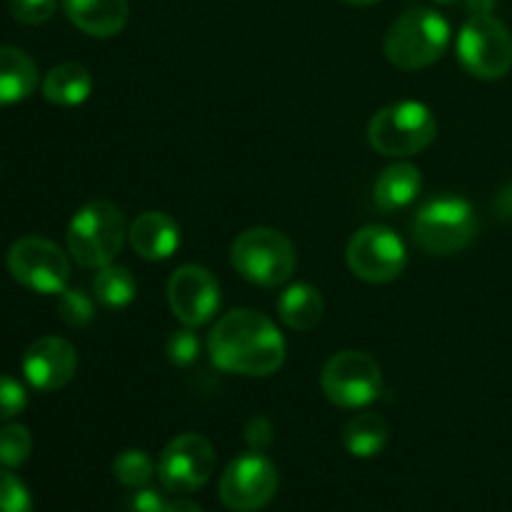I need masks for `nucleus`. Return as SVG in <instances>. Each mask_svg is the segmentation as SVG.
<instances>
[{
	"mask_svg": "<svg viewBox=\"0 0 512 512\" xmlns=\"http://www.w3.org/2000/svg\"><path fill=\"white\" fill-rule=\"evenodd\" d=\"M280 475L273 460L253 450L225 468L220 478V500L230 512H258L278 495Z\"/></svg>",
	"mask_w": 512,
	"mask_h": 512,
	"instance_id": "9d476101",
	"label": "nucleus"
},
{
	"mask_svg": "<svg viewBox=\"0 0 512 512\" xmlns=\"http://www.w3.org/2000/svg\"><path fill=\"white\" fill-rule=\"evenodd\" d=\"M215 470V448L200 433H183L170 440L158 460V478L168 493H195Z\"/></svg>",
	"mask_w": 512,
	"mask_h": 512,
	"instance_id": "f8f14e48",
	"label": "nucleus"
},
{
	"mask_svg": "<svg viewBox=\"0 0 512 512\" xmlns=\"http://www.w3.org/2000/svg\"><path fill=\"white\" fill-rule=\"evenodd\" d=\"M438 135V120L433 110L418 100H400L385 105L368 125V140L373 150L388 158H408L428 148Z\"/></svg>",
	"mask_w": 512,
	"mask_h": 512,
	"instance_id": "423d86ee",
	"label": "nucleus"
},
{
	"mask_svg": "<svg viewBox=\"0 0 512 512\" xmlns=\"http://www.w3.org/2000/svg\"><path fill=\"white\" fill-rule=\"evenodd\" d=\"M38 88V65L25 50L0 45V105H15Z\"/></svg>",
	"mask_w": 512,
	"mask_h": 512,
	"instance_id": "f3484780",
	"label": "nucleus"
},
{
	"mask_svg": "<svg viewBox=\"0 0 512 512\" xmlns=\"http://www.w3.org/2000/svg\"><path fill=\"white\" fill-rule=\"evenodd\" d=\"M128 240L143 260H168L180 248V228L163 210H145L130 225Z\"/></svg>",
	"mask_w": 512,
	"mask_h": 512,
	"instance_id": "2eb2a0df",
	"label": "nucleus"
},
{
	"mask_svg": "<svg viewBox=\"0 0 512 512\" xmlns=\"http://www.w3.org/2000/svg\"><path fill=\"white\" fill-rule=\"evenodd\" d=\"M70 23L93 38H113L125 28L130 15L128 0H63Z\"/></svg>",
	"mask_w": 512,
	"mask_h": 512,
	"instance_id": "dca6fc26",
	"label": "nucleus"
},
{
	"mask_svg": "<svg viewBox=\"0 0 512 512\" xmlns=\"http://www.w3.org/2000/svg\"><path fill=\"white\" fill-rule=\"evenodd\" d=\"M230 263L245 280L263 288L288 283L298 265L295 245L275 228H248L233 240Z\"/></svg>",
	"mask_w": 512,
	"mask_h": 512,
	"instance_id": "39448f33",
	"label": "nucleus"
},
{
	"mask_svg": "<svg viewBox=\"0 0 512 512\" xmlns=\"http://www.w3.org/2000/svg\"><path fill=\"white\" fill-rule=\"evenodd\" d=\"M8 270L23 288L43 295H60L70 280L68 255L40 235H25L10 245Z\"/></svg>",
	"mask_w": 512,
	"mask_h": 512,
	"instance_id": "1a4fd4ad",
	"label": "nucleus"
},
{
	"mask_svg": "<svg viewBox=\"0 0 512 512\" xmlns=\"http://www.w3.org/2000/svg\"><path fill=\"white\" fill-rule=\"evenodd\" d=\"M113 475L125 488H145L155 475V463L145 450H125L115 458Z\"/></svg>",
	"mask_w": 512,
	"mask_h": 512,
	"instance_id": "5701e85b",
	"label": "nucleus"
},
{
	"mask_svg": "<svg viewBox=\"0 0 512 512\" xmlns=\"http://www.w3.org/2000/svg\"><path fill=\"white\" fill-rule=\"evenodd\" d=\"M165 508H168V503H165L158 490L138 488L130 498V510L133 512H165Z\"/></svg>",
	"mask_w": 512,
	"mask_h": 512,
	"instance_id": "7c9ffc66",
	"label": "nucleus"
},
{
	"mask_svg": "<svg viewBox=\"0 0 512 512\" xmlns=\"http://www.w3.org/2000/svg\"><path fill=\"white\" fill-rule=\"evenodd\" d=\"M135 285L133 273H130L125 265H105L98 268V275L93 280V295L98 303H103L105 308H125V305L133 303L135 298Z\"/></svg>",
	"mask_w": 512,
	"mask_h": 512,
	"instance_id": "4be33fe9",
	"label": "nucleus"
},
{
	"mask_svg": "<svg viewBox=\"0 0 512 512\" xmlns=\"http://www.w3.org/2000/svg\"><path fill=\"white\" fill-rule=\"evenodd\" d=\"M245 440H248L250 448L258 450V453H263V450L273 443V428H270V423L263 415H255V418L248 420V425H245Z\"/></svg>",
	"mask_w": 512,
	"mask_h": 512,
	"instance_id": "c756f323",
	"label": "nucleus"
},
{
	"mask_svg": "<svg viewBox=\"0 0 512 512\" xmlns=\"http://www.w3.org/2000/svg\"><path fill=\"white\" fill-rule=\"evenodd\" d=\"M0 512H33L28 488L8 470H0Z\"/></svg>",
	"mask_w": 512,
	"mask_h": 512,
	"instance_id": "bb28decb",
	"label": "nucleus"
},
{
	"mask_svg": "<svg viewBox=\"0 0 512 512\" xmlns=\"http://www.w3.org/2000/svg\"><path fill=\"white\" fill-rule=\"evenodd\" d=\"M58 0H8V10L18 23L43 25L55 15Z\"/></svg>",
	"mask_w": 512,
	"mask_h": 512,
	"instance_id": "cd10ccee",
	"label": "nucleus"
},
{
	"mask_svg": "<svg viewBox=\"0 0 512 512\" xmlns=\"http://www.w3.org/2000/svg\"><path fill=\"white\" fill-rule=\"evenodd\" d=\"M343 3L358 5V8H365V5H375V3H380V0H343Z\"/></svg>",
	"mask_w": 512,
	"mask_h": 512,
	"instance_id": "72a5a7b5",
	"label": "nucleus"
},
{
	"mask_svg": "<svg viewBox=\"0 0 512 512\" xmlns=\"http://www.w3.org/2000/svg\"><path fill=\"white\" fill-rule=\"evenodd\" d=\"M350 270L365 283H390L398 278L408 263V250L400 235L385 225H365L348 243Z\"/></svg>",
	"mask_w": 512,
	"mask_h": 512,
	"instance_id": "9b49d317",
	"label": "nucleus"
},
{
	"mask_svg": "<svg viewBox=\"0 0 512 512\" xmlns=\"http://www.w3.org/2000/svg\"><path fill=\"white\" fill-rule=\"evenodd\" d=\"M93 93V75L80 63H60L43 78L45 100L63 108L85 103Z\"/></svg>",
	"mask_w": 512,
	"mask_h": 512,
	"instance_id": "aec40b11",
	"label": "nucleus"
},
{
	"mask_svg": "<svg viewBox=\"0 0 512 512\" xmlns=\"http://www.w3.org/2000/svg\"><path fill=\"white\" fill-rule=\"evenodd\" d=\"M78 368V353L73 345L58 335L38 338L23 355V375L35 390L53 393L73 380Z\"/></svg>",
	"mask_w": 512,
	"mask_h": 512,
	"instance_id": "4468645a",
	"label": "nucleus"
},
{
	"mask_svg": "<svg viewBox=\"0 0 512 512\" xmlns=\"http://www.w3.org/2000/svg\"><path fill=\"white\" fill-rule=\"evenodd\" d=\"M458 60L465 73L500 80L512 68V35L493 15H470L458 33Z\"/></svg>",
	"mask_w": 512,
	"mask_h": 512,
	"instance_id": "0eeeda50",
	"label": "nucleus"
},
{
	"mask_svg": "<svg viewBox=\"0 0 512 512\" xmlns=\"http://www.w3.org/2000/svg\"><path fill=\"white\" fill-rule=\"evenodd\" d=\"M68 253L83 268H105L123 250L125 218L108 200H93L73 215L68 225Z\"/></svg>",
	"mask_w": 512,
	"mask_h": 512,
	"instance_id": "20e7f679",
	"label": "nucleus"
},
{
	"mask_svg": "<svg viewBox=\"0 0 512 512\" xmlns=\"http://www.w3.org/2000/svg\"><path fill=\"white\" fill-rule=\"evenodd\" d=\"M33 453V438L25 425L10 423L0 428V465L5 468H20Z\"/></svg>",
	"mask_w": 512,
	"mask_h": 512,
	"instance_id": "b1692460",
	"label": "nucleus"
},
{
	"mask_svg": "<svg viewBox=\"0 0 512 512\" xmlns=\"http://www.w3.org/2000/svg\"><path fill=\"white\" fill-rule=\"evenodd\" d=\"M28 405V393L18 380L0 375V420H10L20 415Z\"/></svg>",
	"mask_w": 512,
	"mask_h": 512,
	"instance_id": "c85d7f7f",
	"label": "nucleus"
},
{
	"mask_svg": "<svg viewBox=\"0 0 512 512\" xmlns=\"http://www.w3.org/2000/svg\"><path fill=\"white\" fill-rule=\"evenodd\" d=\"M435 3H438V5H453V3H458V0H435Z\"/></svg>",
	"mask_w": 512,
	"mask_h": 512,
	"instance_id": "f704fd0d",
	"label": "nucleus"
},
{
	"mask_svg": "<svg viewBox=\"0 0 512 512\" xmlns=\"http://www.w3.org/2000/svg\"><path fill=\"white\" fill-rule=\"evenodd\" d=\"M413 240L430 255H453L468 248L478 235V218L473 205L458 195H438L418 208L413 223Z\"/></svg>",
	"mask_w": 512,
	"mask_h": 512,
	"instance_id": "7ed1b4c3",
	"label": "nucleus"
},
{
	"mask_svg": "<svg viewBox=\"0 0 512 512\" xmlns=\"http://www.w3.org/2000/svg\"><path fill=\"white\" fill-rule=\"evenodd\" d=\"M208 350L220 370L245 378H268L285 363V338L278 325L258 310H230L208 338Z\"/></svg>",
	"mask_w": 512,
	"mask_h": 512,
	"instance_id": "f257e3e1",
	"label": "nucleus"
},
{
	"mask_svg": "<svg viewBox=\"0 0 512 512\" xmlns=\"http://www.w3.org/2000/svg\"><path fill=\"white\" fill-rule=\"evenodd\" d=\"M390 428L385 418L375 413H360L343 428V445L353 458H375L385 450Z\"/></svg>",
	"mask_w": 512,
	"mask_h": 512,
	"instance_id": "412c9836",
	"label": "nucleus"
},
{
	"mask_svg": "<svg viewBox=\"0 0 512 512\" xmlns=\"http://www.w3.org/2000/svg\"><path fill=\"white\" fill-rule=\"evenodd\" d=\"M278 315L290 330L298 333H308V330L318 328V323L325 315L323 295L318 288L308 283H295L280 295L278 300Z\"/></svg>",
	"mask_w": 512,
	"mask_h": 512,
	"instance_id": "6ab92c4d",
	"label": "nucleus"
},
{
	"mask_svg": "<svg viewBox=\"0 0 512 512\" xmlns=\"http://www.w3.org/2000/svg\"><path fill=\"white\" fill-rule=\"evenodd\" d=\"M450 43V25L438 10L410 8L393 20L383 40L385 58L400 70H423L438 63Z\"/></svg>",
	"mask_w": 512,
	"mask_h": 512,
	"instance_id": "f03ea898",
	"label": "nucleus"
},
{
	"mask_svg": "<svg viewBox=\"0 0 512 512\" xmlns=\"http://www.w3.org/2000/svg\"><path fill=\"white\" fill-rule=\"evenodd\" d=\"M325 398L338 408L358 410L375 403L383 393V370L363 350H340L320 373Z\"/></svg>",
	"mask_w": 512,
	"mask_h": 512,
	"instance_id": "6e6552de",
	"label": "nucleus"
},
{
	"mask_svg": "<svg viewBox=\"0 0 512 512\" xmlns=\"http://www.w3.org/2000/svg\"><path fill=\"white\" fill-rule=\"evenodd\" d=\"M165 355H168L170 363L178 365V368L193 365L200 355V340L198 335H195V330L188 328V325H185L183 330H175L168 338V343H165Z\"/></svg>",
	"mask_w": 512,
	"mask_h": 512,
	"instance_id": "a878e982",
	"label": "nucleus"
},
{
	"mask_svg": "<svg viewBox=\"0 0 512 512\" xmlns=\"http://www.w3.org/2000/svg\"><path fill=\"white\" fill-rule=\"evenodd\" d=\"M465 3H468V13L470 15H490L495 0H465Z\"/></svg>",
	"mask_w": 512,
	"mask_h": 512,
	"instance_id": "2f4dec72",
	"label": "nucleus"
},
{
	"mask_svg": "<svg viewBox=\"0 0 512 512\" xmlns=\"http://www.w3.org/2000/svg\"><path fill=\"white\" fill-rule=\"evenodd\" d=\"M423 188V175L413 163H393L375 180V203L385 213L403 210L413 203Z\"/></svg>",
	"mask_w": 512,
	"mask_h": 512,
	"instance_id": "a211bd4d",
	"label": "nucleus"
},
{
	"mask_svg": "<svg viewBox=\"0 0 512 512\" xmlns=\"http://www.w3.org/2000/svg\"><path fill=\"white\" fill-rule=\"evenodd\" d=\"M58 313L63 318V323H68L70 328H85L88 323H93L95 303L85 290L65 288L58 300Z\"/></svg>",
	"mask_w": 512,
	"mask_h": 512,
	"instance_id": "393cba45",
	"label": "nucleus"
},
{
	"mask_svg": "<svg viewBox=\"0 0 512 512\" xmlns=\"http://www.w3.org/2000/svg\"><path fill=\"white\" fill-rule=\"evenodd\" d=\"M165 512H203V510H200V505L193 503V500H173V503H168Z\"/></svg>",
	"mask_w": 512,
	"mask_h": 512,
	"instance_id": "473e14b6",
	"label": "nucleus"
},
{
	"mask_svg": "<svg viewBox=\"0 0 512 512\" xmlns=\"http://www.w3.org/2000/svg\"><path fill=\"white\" fill-rule=\"evenodd\" d=\"M168 303L188 328L210 323L220 308V283L203 265H180L168 280Z\"/></svg>",
	"mask_w": 512,
	"mask_h": 512,
	"instance_id": "ddd939ff",
	"label": "nucleus"
}]
</instances>
